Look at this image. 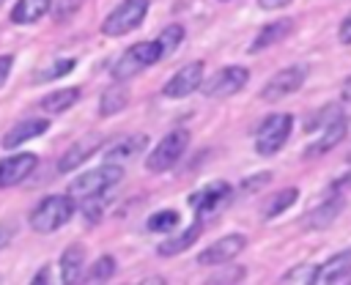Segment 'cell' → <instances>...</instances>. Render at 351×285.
Masks as SVG:
<instances>
[{
  "label": "cell",
  "mask_w": 351,
  "mask_h": 285,
  "mask_svg": "<svg viewBox=\"0 0 351 285\" xmlns=\"http://www.w3.org/2000/svg\"><path fill=\"white\" fill-rule=\"evenodd\" d=\"M74 216V197L71 195H47L30 211V227L36 233H52L63 227Z\"/></svg>",
  "instance_id": "obj_1"
},
{
  "label": "cell",
  "mask_w": 351,
  "mask_h": 285,
  "mask_svg": "<svg viewBox=\"0 0 351 285\" xmlns=\"http://www.w3.org/2000/svg\"><path fill=\"white\" fill-rule=\"evenodd\" d=\"M121 178H123V167H121V164H110V162H104L101 167H93V170L77 175V178L69 184V195H71L74 200L96 197V195H104L107 189H112Z\"/></svg>",
  "instance_id": "obj_2"
},
{
  "label": "cell",
  "mask_w": 351,
  "mask_h": 285,
  "mask_svg": "<svg viewBox=\"0 0 351 285\" xmlns=\"http://www.w3.org/2000/svg\"><path fill=\"white\" fill-rule=\"evenodd\" d=\"M159 58H162V49H159L156 41H137V44H132V47L112 63V77H115L118 82H123V79L140 74L143 69L154 66Z\"/></svg>",
  "instance_id": "obj_3"
},
{
  "label": "cell",
  "mask_w": 351,
  "mask_h": 285,
  "mask_svg": "<svg viewBox=\"0 0 351 285\" xmlns=\"http://www.w3.org/2000/svg\"><path fill=\"white\" fill-rule=\"evenodd\" d=\"M291 129H293V115H288V112H274V115L263 118V123L255 132V151L261 156L277 153L285 145V140L291 137Z\"/></svg>",
  "instance_id": "obj_4"
},
{
  "label": "cell",
  "mask_w": 351,
  "mask_h": 285,
  "mask_svg": "<svg viewBox=\"0 0 351 285\" xmlns=\"http://www.w3.org/2000/svg\"><path fill=\"white\" fill-rule=\"evenodd\" d=\"M186 145H189V132H186V129H173V132H167V134L156 142V148L148 153V159H145L148 173H165V170H170L173 164H178V159L184 156Z\"/></svg>",
  "instance_id": "obj_5"
},
{
  "label": "cell",
  "mask_w": 351,
  "mask_h": 285,
  "mask_svg": "<svg viewBox=\"0 0 351 285\" xmlns=\"http://www.w3.org/2000/svg\"><path fill=\"white\" fill-rule=\"evenodd\" d=\"M145 14H148V0H123L121 5H115L107 14V19L101 22V33L104 36H123V33L140 27Z\"/></svg>",
  "instance_id": "obj_6"
},
{
  "label": "cell",
  "mask_w": 351,
  "mask_h": 285,
  "mask_svg": "<svg viewBox=\"0 0 351 285\" xmlns=\"http://www.w3.org/2000/svg\"><path fill=\"white\" fill-rule=\"evenodd\" d=\"M307 79V66H288L280 69L277 74L269 77V82L261 88V99L263 101H280L291 93H296Z\"/></svg>",
  "instance_id": "obj_7"
},
{
  "label": "cell",
  "mask_w": 351,
  "mask_h": 285,
  "mask_svg": "<svg viewBox=\"0 0 351 285\" xmlns=\"http://www.w3.org/2000/svg\"><path fill=\"white\" fill-rule=\"evenodd\" d=\"M247 82H250V69L247 66H225L222 71H217L211 77V82L203 90H206L208 99H228V96L239 93Z\"/></svg>",
  "instance_id": "obj_8"
},
{
  "label": "cell",
  "mask_w": 351,
  "mask_h": 285,
  "mask_svg": "<svg viewBox=\"0 0 351 285\" xmlns=\"http://www.w3.org/2000/svg\"><path fill=\"white\" fill-rule=\"evenodd\" d=\"M203 69H206L203 60H192V63L181 66V69L165 82L162 93H165L167 99H184V96L195 93V90L200 88V82H203Z\"/></svg>",
  "instance_id": "obj_9"
},
{
  "label": "cell",
  "mask_w": 351,
  "mask_h": 285,
  "mask_svg": "<svg viewBox=\"0 0 351 285\" xmlns=\"http://www.w3.org/2000/svg\"><path fill=\"white\" fill-rule=\"evenodd\" d=\"M244 247H247V238L241 233H228V236L217 238L214 244H208L197 255V263L200 266H222V263H230Z\"/></svg>",
  "instance_id": "obj_10"
},
{
  "label": "cell",
  "mask_w": 351,
  "mask_h": 285,
  "mask_svg": "<svg viewBox=\"0 0 351 285\" xmlns=\"http://www.w3.org/2000/svg\"><path fill=\"white\" fill-rule=\"evenodd\" d=\"M230 195H233L230 192V184L228 181H217V184H208L200 192L189 195V203H192L195 214L200 216V214H211V211H219L222 206H228L230 203Z\"/></svg>",
  "instance_id": "obj_11"
},
{
  "label": "cell",
  "mask_w": 351,
  "mask_h": 285,
  "mask_svg": "<svg viewBox=\"0 0 351 285\" xmlns=\"http://www.w3.org/2000/svg\"><path fill=\"white\" fill-rule=\"evenodd\" d=\"M38 164L36 153H14L8 159H0V189L16 186L19 181H25Z\"/></svg>",
  "instance_id": "obj_12"
},
{
  "label": "cell",
  "mask_w": 351,
  "mask_h": 285,
  "mask_svg": "<svg viewBox=\"0 0 351 285\" xmlns=\"http://www.w3.org/2000/svg\"><path fill=\"white\" fill-rule=\"evenodd\" d=\"M49 129V121H44V118H27V121H19V123H14L5 134H3V148L5 151H11V148H16V145H22V142H27V140H33V137H38V134H44Z\"/></svg>",
  "instance_id": "obj_13"
},
{
  "label": "cell",
  "mask_w": 351,
  "mask_h": 285,
  "mask_svg": "<svg viewBox=\"0 0 351 285\" xmlns=\"http://www.w3.org/2000/svg\"><path fill=\"white\" fill-rule=\"evenodd\" d=\"M348 274H351V249H340V252H335L326 263L315 266L313 282L326 285V282H337V280H343V277H348Z\"/></svg>",
  "instance_id": "obj_14"
},
{
  "label": "cell",
  "mask_w": 351,
  "mask_h": 285,
  "mask_svg": "<svg viewBox=\"0 0 351 285\" xmlns=\"http://www.w3.org/2000/svg\"><path fill=\"white\" fill-rule=\"evenodd\" d=\"M321 129H324V134L304 151V156H321V153H326L329 148H335L337 142H343V137H346V132H348L346 115H337L335 121H329V123L321 126Z\"/></svg>",
  "instance_id": "obj_15"
},
{
  "label": "cell",
  "mask_w": 351,
  "mask_h": 285,
  "mask_svg": "<svg viewBox=\"0 0 351 285\" xmlns=\"http://www.w3.org/2000/svg\"><path fill=\"white\" fill-rule=\"evenodd\" d=\"M291 33H293V19L269 22V25H263V27L258 30L255 41L250 44V52H261V49H266V47H271V44H277V41H285Z\"/></svg>",
  "instance_id": "obj_16"
},
{
  "label": "cell",
  "mask_w": 351,
  "mask_h": 285,
  "mask_svg": "<svg viewBox=\"0 0 351 285\" xmlns=\"http://www.w3.org/2000/svg\"><path fill=\"white\" fill-rule=\"evenodd\" d=\"M200 233H203V227H200V219H195L189 227H184L181 233H176V236H170V238H165L159 247H156V252L162 255V258H173V255H178V252H184V249H189L197 238H200Z\"/></svg>",
  "instance_id": "obj_17"
},
{
  "label": "cell",
  "mask_w": 351,
  "mask_h": 285,
  "mask_svg": "<svg viewBox=\"0 0 351 285\" xmlns=\"http://www.w3.org/2000/svg\"><path fill=\"white\" fill-rule=\"evenodd\" d=\"M96 148H99V137H96V134H90V137L74 142V145L60 156V162H58V173H71V170H74L77 164H82Z\"/></svg>",
  "instance_id": "obj_18"
},
{
  "label": "cell",
  "mask_w": 351,
  "mask_h": 285,
  "mask_svg": "<svg viewBox=\"0 0 351 285\" xmlns=\"http://www.w3.org/2000/svg\"><path fill=\"white\" fill-rule=\"evenodd\" d=\"M145 142H148V137L145 134H134V137H126V140H121V142H115L107 153H104V162H110V164H123V162H129V159H134L143 148H145Z\"/></svg>",
  "instance_id": "obj_19"
},
{
  "label": "cell",
  "mask_w": 351,
  "mask_h": 285,
  "mask_svg": "<svg viewBox=\"0 0 351 285\" xmlns=\"http://www.w3.org/2000/svg\"><path fill=\"white\" fill-rule=\"evenodd\" d=\"M49 5H52V0H19L11 8V22L14 25H33L49 11Z\"/></svg>",
  "instance_id": "obj_20"
},
{
  "label": "cell",
  "mask_w": 351,
  "mask_h": 285,
  "mask_svg": "<svg viewBox=\"0 0 351 285\" xmlns=\"http://www.w3.org/2000/svg\"><path fill=\"white\" fill-rule=\"evenodd\" d=\"M82 263H85V249H82L80 244H71V247L63 252V258H60V280H63L66 285L77 282L80 274H82Z\"/></svg>",
  "instance_id": "obj_21"
},
{
  "label": "cell",
  "mask_w": 351,
  "mask_h": 285,
  "mask_svg": "<svg viewBox=\"0 0 351 285\" xmlns=\"http://www.w3.org/2000/svg\"><path fill=\"white\" fill-rule=\"evenodd\" d=\"M77 99H80V88H60V90H55V93L41 99V110L58 115V112H66L69 107H74Z\"/></svg>",
  "instance_id": "obj_22"
},
{
  "label": "cell",
  "mask_w": 351,
  "mask_h": 285,
  "mask_svg": "<svg viewBox=\"0 0 351 285\" xmlns=\"http://www.w3.org/2000/svg\"><path fill=\"white\" fill-rule=\"evenodd\" d=\"M129 104V90L126 88H121V85H112V88H107L104 93H101V101H99V115H115V112H121L123 107Z\"/></svg>",
  "instance_id": "obj_23"
},
{
  "label": "cell",
  "mask_w": 351,
  "mask_h": 285,
  "mask_svg": "<svg viewBox=\"0 0 351 285\" xmlns=\"http://www.w3.org/2000/svg\"><path fill=\"white\" fill-rule=\"evenodd\" d=\"M340 208H343V197H335V200H329V203H324V206H318V208H313V214L304 219L310 227H326L337 214H340Z\"/></svg>",
  "instance_id": "obj_24"
},
{
  "label": "cell",
  "mask_w": 351,
  "mask_h": 285,
  "mask_svg": "<svg viewBox=\"0 0 351 285\" xmlns=\"http://www.w3.org/2000/svg\"><path fill=\"white\" fill-rule=\"evenodd\" d=\"M296 197H299V192L293 189V186H288V189H282V192H277L269 203H266V208H263V216L266 219H274V216H280L285 208H291L293 203H296Z\"/></svg>",
  "instance_id": "obj_25"
},
{
  "label": "cell",
  "mask_w": 351,
  "mask_h": 285,
  "mask_svg": "<svg viewBox=\"0 0 351 285\" xmlns=\"http://www.w3.org/2000/svg\"><path fill=\"white\" fill-rule=\"evenodd\" d=\"M181 41H184V27H181V25H167V27L159 33V38H156V44H159L162 55L176 52V49L181 47Z\"/></svg>",
  "instance_id": "obj_26"
},
{
  "label": "cell",
  "mask_w": 351,
  "mask_h": 285,
  "mask_svg": "<svg viewBox=\"0 0 351 285\" xmlns=\"http://www.w3.org/2000/svg\"><path fill=\"white\" fill-rule=\"evenodd\" d=\"M178 211H173V208H162V211H156V214H151L148 216V230L151 233H165V230H173L176 225H178Z\"/></svg>",
  "instance_id": "obj_27"
},
{
  "label": "cell",
  "mask_w": 351,
  "mask_h": 285,
  "mask_svg": "<svg viewBox=\"0 0 351 285\" xmlns=\"http://www.w3.org/2000/svg\"><path fill=\"white\" fill-rule=\"evenodd\" d=\"M115 274V258L112 255H101L85 274V282H104Z\"/></svg>",
  "instance_id": "obj_28"
},
{
  "label": "cell",
  "mask_w": 351,
  "mask_h": 285,
  "mask_svg": "<svg viewBox=\"0 0 351 285\" xmlns=\"http://www.w3.org/2000/svg\"><path fill=\"white\" fill-rule=\"evenodd\" d=\"M313 277H315V266H313V263H299V266H293L291 271H285V274L280 277V282L307 285V282H313Z\"/></svg>",
  "instance_id": "obj_29"
},
{
  "label": "cell",
  "mask_w": 351,
  "mask_h": 285,
  "mask_svg": "<svg viewBox=\"0 0 351 285\" xmlns=\"http://www.w3.org/2000/svg\"><path fill=\"white\" fill-rule=\"evenodd\" d=\"M74 69V58H63V60H55L52 66H47V69H41L38 74H36V82H47V79H55V77H63V74H69Z\"/></svg>",
  "instance_id": "obj_30"
},
{
  "label": "cell",
  "mask_w": 351,
  "mask_h": 285,
  "mask_svg": "<svg viewBox=\"0 0 351 285\" xmlns=\"http://www.w3.org/2000/svg\"><path fill=\"white\" fill-rule=\"evenodd\" d=\"M269 181H271V173H258V175L241 181V192H244V195H252V192H258L261 186H266Z\"/></svg>",
  "instance_id": "obj_31"
},
{
  "label": "cell",
  "mask_w": 351,
  "mask_h": 285,
  "mask_svg": "<svg viewBox=\"0 0 351 285\" xmlns=\"http://www.w3.org/2000/svg\"><path fill=\"white\" fill-rule=\"evenodd\" d=\"M241 280H244V269L233 266V269H225L219 277H211L208 282H241Z\"/></svg>",
  "instance_id": "obj_32"
},
{
  "label": "cell",
  "mask_w": 351,
  "mask_h": 285,
  "mask_svg": "<svg viewBox=\"0 0 351 285\" xmlns=\"http://www.w3.org/2000/svg\"><path fill=\"white\" fill-rule=\"evenodd\" d=\"M337 38L343 41V44H351V14L340 22V30H337Z\"/></svg>",
  "instance_id": "obj_33"
},
{
  "label": "cell",
  "mask_w": 351,
  "mask_h": 285,
  "mask_svg": "<svg viewBox=\"0 0 351 285\" xmlns=\"http://www.w3.org/2000/svg\"><path fill=\"white\" fill-rule=\"evenodd\" d=\"M11 66H14V58H11V55H0V88H3V82H5V77H8V71H11Z\"/></svg>",
  "instance_id": "obj_34"
},
{
  "label": "cell",
  "mask_w": 351,
  "mask_h": 285,
  "mask_svg": "<svg viewBox=\"0 0 351 285\" xmlns=\"http://www.w3.org/2000/svg\"><path fill=\"white\" fill-rule=\"evenodd\" d=\"M14 230H16L14 225H0V249L11 244V238H14Z\"/></svg>",
  "instance_id": "obj_35"
},
{
  "label": "cell",
  "mask_w": 351,
  "mask_h": 285,
  "mask_svg": "<svg viewBox=\"0 0 351 285\" xmlns=\"http://www.w3.org/2000/svg\"><path fill=\"white\" fill-rule=\"evenodd\" d=\"M291 0H258V5L261 8H266V11H277V8H285Z\"/></svg>",
  "instance_id": "obj_36"
},
{
  "label": "cell",
  "mask_w": 351,
  "mask_h": 285,
  "mask_svg": "<svg viewBox=\"0 0 351 285\" xmlns=\"http://www.w3.org/2000/svg\"><path fill=\"white\" fill-rule=\"evenodd\" d=\"M340 99L343 101H351V77L343 82V90H340Z\"/></svg>",
  "instance_id": "obj_37"
},
{
  "label": "cell",
  "mask_w": 351,
  "mask_h": 285,
  "mask_svg": "<svg viewBox=\"0 0 351 285\" xmlns=\"http://www.w3.org/2000/svg\"><path fill=\"white\" fill-rule=\"evenodd\" d=\"M47 274H49V271H47V269H41V271H38V277H36L33 282H47Z\"/></svg>",
  "instance_id": "obj_38"
},
{
  "label": "cell",
  "mask_w": 351,
  "mask_h": 285,
  "mask_svg": "<svg viewBox=\"0 0 351 285\" xmlns=\"http://www.w3.org/2000/svg\"><path fill=\"white\" fill-rule=\"evenodd\" d=\"M0 3H5V0H0Z\"/></svg>",
  "instance_id": "obj_39"
}]
</instances>
